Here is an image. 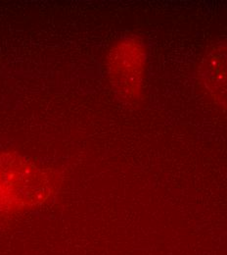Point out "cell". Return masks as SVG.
<instances>
[{
	"mask_svg": "<svg viewBox=\"0 0 227 255\" xmlns=\"http://www.w3.org/2000/svg\"><path fill=\"white\" fill-rule=\"evenodd\" d=\"M54 170L15 150H0V220L23 215L50 202L61 188Z\"/></svg>",
	"mask_w": 227,
	"mask_h": 255,
	"instance_id": "obj_1",
	"label": "cell"
},
{
	"mask_svg": "<svg viewBox=\"0 0 227 255\" xmlns=\"http://www.w3.org/2000/svg\"><path fill=\"white\" fill-rule=\"evenodd\" d=\"M147 65V50L137 36H126L110 49L106 69L108 80L118 98L126 103H135L143 94Z\"/></svg>",
	"mask_w": 227,
	"mask_h": 255,
	"instance_id": "obj_2",
	"label": "cell"
},
{
	"mask_svg": "<svg viewBox=\"0 0 227 255\" xmlns=\"http://www.w3.org/2000/svg\"><path fill=\"white\" fill-rule=\"evenodd\" d=\"M199 77L213 99L227 109V43L206 51L199 65Z\"/></svg>",
	"mask_w": 227,
	"mask_h": 255,
	"instance_id": "obj_3",
	"label": "cell"
}]
</instances>
